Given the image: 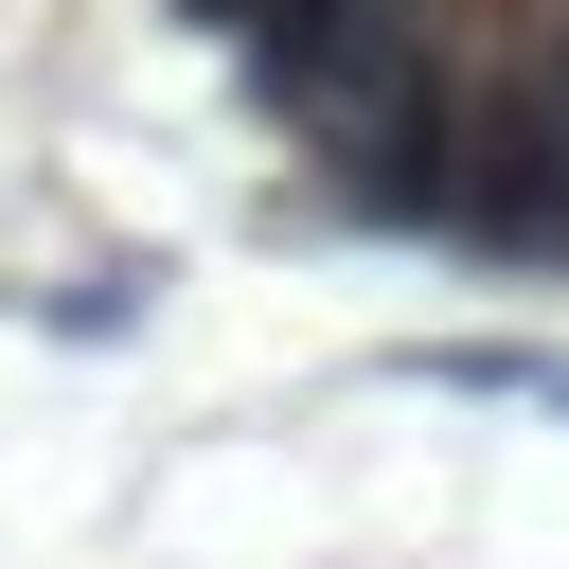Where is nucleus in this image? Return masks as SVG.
<instances>
[{
	"label": "nucleus",
	"instance_id": "obj_1",
	"mask_svg": "<svg viewBox=\"0 0 569 569\" xmlns=\"http://www.w3.org/2000/svg\"><path fill=\"white\" fill-rule=\"evenodd\" d=\"M427 391H516V409H569V356H427Z\"/></svg>",
	"mask_w": 569,
	"mask_h": 569
},
{
	"label": "nucleus",
	"instance_id": "obj_2",
	"mask_svg": "<svg viewBox=\"0 0 569 569\" xmlns=\"http://www.w3.org/2000/svg\"><path fill=\"white\" fill-rule=\"evenodd\" d=\"M178 18H196V36H231V53H249V36H320V18H356V0H178Z\"/></svg>",
	"mask_w": 569,
	"mask_h": 569
}]
</instances>
